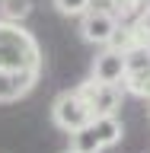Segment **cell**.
<instances>
[{
  "label": "cell",
  "instance_id": "obj_1",
  "mask_svg": "<svg viewBox=\"0 0 150 153\" xmlns=\"http://www.w3.org/2000/svg\"><path fill=\"white\" fill-rule=\"evenodd\" d=\"M38 38L22 22L0 19V102H16L35 89L42 76Z\"/></svg>",
  "mask_w": 150,
  "mask_h": 153
},
{
  "label": "cell",
  "instance_id": "obj_2",
  "mask_svg": "<svg viewBox=\"0 0 150 153\" xmlns=\"http://www.w3.org/2000/svg\"><path fill=\"white\" fill-rule=\"evenodd\" d=\"M51 121H54V128L74 134V131H80V128H86V124L93 121V108L86 105V99L77 89L57 93L54 102H51Z\"/></svg>",
  "mask_w": 150,
  "mask_h": 153
},
{
  "label": "cell",
  "instance_id": "obj_3",
  "mask_svg": "<svg viewBox=\"0 0 150 153\" xmlns=\"http://www.w3.org/2000/svg\"><path fill=\"white\" fill-rule=\"evenodd\" d=\"M118 22H122V19L115 16L112 10L93 3V7L80 16V35H83V42H90V45H102V48H105L109 42H112Z\"/></svg>",
  "mask_w": 150,
  "mask_h": 153
},
{
  "label": "cell",
  "instance_id": "obj_4",
  "mask_svg": "<svg viewBox=\"0 0 150 153\" xmlns=\"http://www.w3.org/2000/svg\"><path fill=\"white\" fill-rule=\"evenodd\" d=\"M77 93L86 99V105L93 108V118L99 115H115L122 108V86H112V83H96L93 76L86 83L77 86Z\"/></svg>",
  "mask_w": 150,
  "mask_h": 153
},
{
  "label": "cell",
  "instance_id": "obj_5",
  "mask_svg": "<svg viewBox=\"0 0 150 153\" xmlns=\"http://www.w3.org/2000/svg\"><path fill=\"white\" fill-rule=\"evenodd\" d=\"M93 80L96 83L122 86V80H125V51H115V48L105 45L93 61Z\"/></svg>",
  "mask_w": 150,
  "mask_h": 153
},
{
  "label": "cell",
  "instance_id": "obj_6",
  "mask_svg": "<svg viewBox=\"0 0 150 153\" xmlns=\"http://www.w3.org/2000/svg\"><path fill=\"white\" fill-rule=\"evenodd\" d=\"M93 128H96V137H99V143H102V150L105 147H115V143L122 140V121L115 118V115H99V118H93Z\"/></svg>",
  "mask_w": 150,
  "mask_h": 153
},
{
  "label": "cell",
  "instance_id": "obj_7",
  "mask_svg": "<svg viewBox=\"0 0 150 153\" xmlns=\"http://www.w3.org/2000/svg\"><path fill=\"white\" fill-rule=\"evenodd\" d=\"M141 74H150V45H134L131 51H125V80Z\"/></svg>",
  "mask_w": 150,
  "mask_h": 153
},
{
  "label": "cell",
  "instance_id": "obj_8",
  "mask_svg": "<svg viewBox=\"0 0 150 153\" xmlns=\"http://www.w3.org/2000/svg\"><path fill=\"white\" fill-rule=\"evenodd\" d=\"M70 150H77V153H99V150H102V143H99V137H96L93 121L86 124V128H80V131L70 134Z\"/></svg>",
  "mask_w": 150,
  "mask_h": 153
},
{
  "label": "cell",
  "instance_id": "obj_9",
  "mask_svg": "<svg viewBox=\"0 0 150 153\" xmlns=\"http://www.w3.org/2000/svg\"><path fill=\"white\" fill-rule=\"evenodd\" d=\"M144 3H147V0H102V3H99V7H105V10H112L115 16L122 19H131V16H137V13H141L144 10Z\"/></svg>",
  "mask_w": 150,
  "mask_h": 153
},
{
  "label": "cell",
  "instance_id": "obj_10",
  "mask_svg": "<svg viewBox=\"0 0 150 153\" xmlns=\"http://www.w3.org/2000/svg\"><path fill=\"white\" fill-rule=\"evenodd\" d=\"M32 13V0H0V16L10 22H22Z\"/></svg>",
  "mask_w": 150,
  "mask_h": 153
},
{
  "label": "cell",
  "instance_id": "obj_11",
  "mask_svg": "<svg viewBox=\"0 0 150 153\" xmlns=\"http://www.w3.org/2000/svg\"><path fill=\"white\" fill-rule=\"evenodd\" d=\"M137 45V38H134V29L131 22L125 19V22H118V29H115L112 42H109V48H115V51H131V48Z\"/></svg>",
  "mask_w": 150,
  "mask_h": 153
},
{
  "label": "cell",
  "instance_id": "obj_12",
  "mask_svg": "<svg viewBox=\"0 0 150 153\" xmlns=\"http://www.w3.org/2000/svg\"><path fill=\"white\" fill-rule=\"evenodd\" d=\"M93 3L96 0H54V10L64 13V16H83Z\"/></svg>",
  "mask_w": 150,
  "mask_h": 153
},
{
  "label": "cell",
  "instance_id": "obj_13",
  "mask_svg": "<svg viewBox=\"0 0 150 153\" xmlns=\"http://www.w3.org/2000/svg\"><path fill=\"white\" fill-rule=\"evenodd\" d=\"M125 89L128 93H134V96H141V99H147L150 102V74H141V76H128L125 80Z\"/></svg>",
  "mask_w": 150,
  "mask_h": 153
},
{
  "label": "cell",
  "instance_id": "obj_14",
  "mask_svg": "<svg viewBox=\"0 0 150 153\" xmlns=\"http://www.w3.org/2000/svg\"><path fill=\"white\" fill-rule=\"evenodd\" d=\"M64 153H77V150H64Z\"/></svg>",
  "mask_w": 150,
  "mask_h": 153
}]
</instances>
